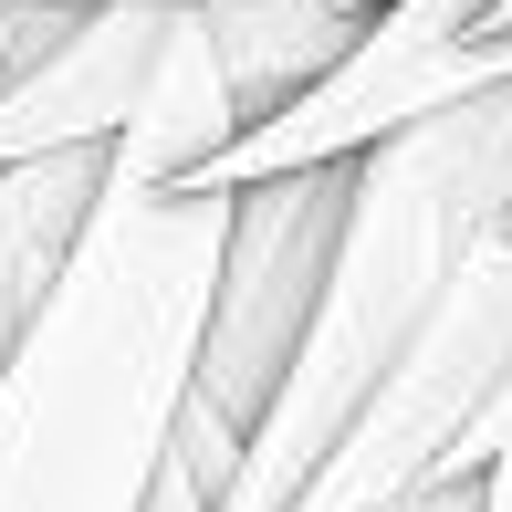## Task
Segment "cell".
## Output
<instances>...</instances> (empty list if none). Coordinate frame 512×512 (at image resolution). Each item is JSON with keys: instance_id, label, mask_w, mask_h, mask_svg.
<instances>
[{"instance_id": "ba28073f", "label": "cell", "mask_w": 512, "mask_h": 512, "mask_svg": "<svg viewBox=\"0 0 512 512\" xmlns=\"http://www.w3.org/2000/svg\"><path fill=\"white\" fill-rule=\"evenodd\" d=\"M95 189H105V147H74V157H21L0 168V366L21 356L42 293L63 283L84 220H95Z\"/></svg>"}, {"instance_id": "277c9868", "label": "cell", "mask_w": 512, "mask_h": 512, "mask_svg": "<svg viewBox=\"0 0 512 512\" xmlns=\"http://www.w3.org/2000/svg\"><path fill=\"white\" fill-rule=\"evenodd\" d=\"M502 74H512V32H481V0H377L356 42L283 115H262L251 136H230V157L199 168V199H230L251 178H293V168H356L366 147L408 136L418 115L481 95Z\"/></svg>"}, {"instance_id": "9c48e42d", "label": "cell", "mask_w": 512, "mask_h": 512, "mask_svg": "<svg viewBox=\"0 0 512 512\" xmlns=\"http://www.w3.org/2000/svg\"><path fill=\"white\" fill-rule=\"evenodd\" d=\"M356 21H366V0H209L199 32H209V53H220V84H230V105H241V136L304 95L324 63L356 42Z\"/></svg>"}, {"instance_id": "3957f363", "label": "cell", "mask_w": 512, "mask_h": 512, "mask_svg": "<svg viewBox=\"0 0 512 512\" xmlns=\"http://www.w3.org/2000/svg\"><path fill=\"white\" fill-rule=\"evenodd\" d=\"M512 377V230L481 241V262L429 304V324L377 366L345 439L324 450L293 512H398L439 481H471V429Z\"/></svg>"}, {"instance_id": "30bf717a", "label": "cell", "mask_w": 512, "mask_h": 512, "mask_svg": "<svg viewBox=\"0 0 512 512\" xmlns=\"http://www.w3.org/2000/svg\"><path fill=\"white\" fill-rule=\"evenodd\" d=\"M471 512H512V450H492L471 471Z\"/></svg>"}, {"instance_id": "6da1fadb", "label": "cell", "mask_w": 512, "mask_h": 512, "mask_svg": "<svg viewBox=\"0 0 512 512\" xmlns=\"http://www.w3.org/2000/svg\"><path fill=\"white\" fill-rule=\"evenodd\" d=\"M230 199L105 178L63 283L0 366V512H147L199 366Z\"/></svg>"}, {"instance_id": "7c38bea8", "label": "cell", "mask_w": 512, "mask_h": 512, "mask_svg": "<svg viewBox=\"0 0 512 512\" xmlns=\"http://www.w3.org/2000/svg\"><path fill=\"white\" fill-rule=\"evenodd\" d=\"M53 11H209V0H53Z\"/></svg>"}, {"instance_id": "52a82bcc", "label": "cell", "mask_w": 512, "mask_h": 512, "mask_svg": "<svg viewBox=\"0 0 512 512\" xmlns=\"http://www.w3.org/2000/svg\"><path fill=\"white\" fill-rule=\"evenodd\" d=\"M230 136H241V105L220 84V53H209L199 11H168V42L147 63L136 115L105 147V178H126V189H199V168L230 157Z\"/></svg>"}, {"instance_id": "8fae6325", "label": "cell", "mask_w": 512, "mask_h": 512, "mask_svg": "<svg viewBox=\"0 0 512 512\" xmlns=\"http://www.w3.org/2000/svg\"><path fill=\"white\" fill-rule=\"evenodd\" d=\"M492 450H512V377H502L492 418H481V429H471V471H481V460H492Z\"/></svg>"}, {"instance_id": "5bb4252c", "label": "cell", "mask_w": 512, "mask_h": 512, "mask_svg": "<svg viewBox=\"0 0 512 512\" xmlns=\"http://www.w3.org/2000/svg\"><path fill=\"white\" fill-rule=\"evenodd\" d=\"M481 32H512V0H481Z\"/></svg>"}, {"instance_id": "4fadbf2b", "label": "cell", "mask_w": 512, "mask_h": 512, "mask_svg": "<svg viewBox=\"0 0 512 512\" xmlns=\"http://www.w3.org/2000/svg\"><path fill=\"white\" fill-rule=\"evenodd\" d=\"M398 512H471V481H439V492H418V502H398Z\"/></svg>"}, {"instance_id": "7a4b0ae2", "label": "cell", "mask_w": 512, "mask_h": 512, "mask_svg": "<svg viewBox=\"0 0 512 512\" xmlns=\"http://www.w3.org/2000/svg\"><path fill=\"white\" fill-rule=\"evenodd\" d=\"M502 230H512V74L418 115L408 136H387L345 168V209H335V251H324L304 345H293L272 408L251 418L209 512H293L304 502V481L345 439L377 366L429 324V304Z\"/></svg>"}, {"instance_id": "5b68a950", "label": "cell", "mask_w": 512, "mask_h": 512, "mask_svg": "<svg viewBox=\"0 0 512 512\" xmlns=\"http://www.w3.org/2000/svg\"><path fill=\"white\" fill-rule=\"evenodd\" d=\"M335 209H345V168H293V178L230 189L220 272H209V314H199V366H189V418L209 439H230V460H241L251 418L272 408L293 345H304L324 251H335Z\"/></svg>"}, {"instance_id": "8992f818", "label": "cell", "mask_w": 512, "mask_h": 512, "mask_svg": "<svg viewBox=\"0 0 512 512\" xmlns=\"http://www.w3.org/2000/svg\"><path fill=\"white\" fill-rule=\"evenodd\" d=\"M157 42H168V11H63L42 32V53L0 84V168L115 147V126L147 95Z\"/></svg>"}]
</instances>
